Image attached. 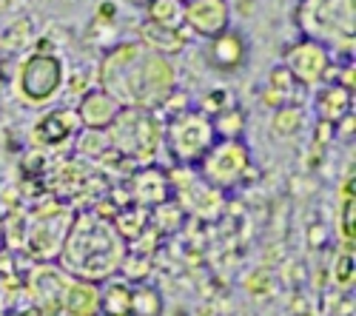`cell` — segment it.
<instances>
[{"label":"cell","instance_id":"52a82bcc","mask_svg":"<svg viewBox=\"0 0 356 316\" xmlns=\"http://www.w3.org/2000/svg\"><path fill=\"white\" fill-rule=\"evenodd\" d=\"M251 171H254L251 149L245 146V140H217L197 165L200 180L205 185H211L214 191H220V194L245 183V177L251 174Z\"/></svg>","mask_w":356,"mask_h":316},{"label":"cell","instance_id":"e0dca14e","mask_svg":"<svg viewBox=\"0 0 356 316\" xmlns=\"http://www.w3.org/2000/svg\"><path fill=\"white\" fill-rule=\"evenodd\" d=\"M140 46H145L148 51H154V54H163V57H171L174 54H180L188 43L186 38V28H180V32H174V28H163V26H154V23H143L140 26Z\"/></svg>","mask_w":356,"mask_h":316},{"label":"cell","instance_id":"484cf974","mask_svg":"<svg viewBox=\"0 0 356 316\" xmlns=\"http://www.w3.org/2000/svg\"><path fill=\"white\" fill-rule=\"evenodd\" d=\"M268 89H274L285 103H293L296 89H302V85L296 83V80L291 77V72L280 63V66H274V69H271V74H268Z\"/></svg>","mask_w":356,"mask_h":316},{"label":"cell","instance_id":"6da1fadb","mask_svg":"<svg viewBox=\"0 0 356 316\" xmlns=\"http://www.w3.org/2000/svg\"><path fill=\"white\" fill-rule=\"evenodd\" d=\"M100 89L123 108L160 111L165 97L177 89V69L168 57L148 51L137 40L117 43L100 60Z\"/></svg>","mask_w":356,"mask_h":316},{"label":"cell","instance_id":"3957f363","mask_svg":"<svg viewBox=\"0 0 356 316\" xmlns=\"http://www.w3.org/2000/svg\"><path fill=\"white\" fill-rule=\"evenodd\" d=\"M29 291L40 316H97L100 285L69 276L57 263H40L29 274Z\"/></svg>","mask_w":356,"mask_h":316},{"label":"cell","instance_id":"ac0fdd59","mask_svg":"<svg viewBox=\"0 0 356 316\" xmlns=\"http://www.w3.org/2000/svg\"><path fill=\"white\" fill-rule=\"evenodd\" d=\"M111 225H114V231L120 234V240L126 245L129 242H137L148 231V211L140 208V206H123V208H117Z\"/></svg>","mask_w":356,"mask_h":316},{"label":"cell","instance_id":"9c48e42d","mask_svg":"<svg viewBox=\"0 0 356 316\" xmlns=\"http://www.w3.org/2000/svg\"><path fill=\"white\" fill-rule=\"evenodd\" d=\"M282 66L291 72V77L302 85V89H319L322 83H328L334 74V54L316 40H296L285 49Z\"/></svg>","mask_w":356,"mask_h":316},{"label":"cell","instance_id":"d4e9b609","mask_svg":"<svg viewBox=\"0 0 356 316\" xmlns=\"http://www.w3.org/2000/svg\"><path fill=\"white\" fill-rule=\"evenodd\" d=\"M353 211H356V206H353V171H350L345 180V188H342V225H339L345 251H353Z\"/></svg>","mask_w":356,"mask_h":316},{"label":"cell","instance_id":"8992f818","mask_svg":"<svg viewBox=\"0 0 356 316\" xmlns=\"http://www.w3.org/2000/svg\"><path fill=\"white\" fill-rule=\"evenodd\" d=\"M217 142L211 120L200 108H186L180 114H171L163 123V146L174 165L197 168L211 146Z\"/></svg>","mask_w":356,"mask_h":316},{"label":"cell","instance_id":"603a6c76","mask_svg":"<svg viewBox=\"0 0 356 316\" xmlns=\"http://www.w3.org/2000/svg\"><path fill=\"white\" fill-rule=\"evenodd\" d=\"M163 294L152 285H134L131 288V302H129V316H163Z\"/></svg>","mask_w":356,"mask_h":316},{"label":"cell","instance_id":"8fae6325","mask_svg":"<svg viewBox=\"0 0 356 316\" xmlns=\"http://www.w3.org/2000/svg\"><path fill=\"white\" fill-rule=\"evenodd\" d=\"M183 23L197 38L211 40L231 28V0H186Z\"/></svg>","mask_w":356,"mask_h":316},{"label":"cell","instance_id":"7c38bea8","mask_svg":"<svg viewBox=\"0 0 356 316\" xmlns=\"http://www.w3.org/2000/svg\"><path fill=\"white\" fill-rule=\"evenodd\" d=\"M165 199H171V183L165 168L154 165H140L131 180H129V206H140L145 211H152L163 206Z\"/></svg>","mask_w":356,"mask_h":316},{"label":"cell","instance_id":"ba28073f","mask_svg":"<svg viewBox=\"0 0 356 316\" xmlns=\"http://www.w3.org/2000/svg\"><path fill=\"white\" fill-rule=\"evenodd\" d=\"M66 66L54 51H32L17 66V94L29 106H43L63 89Z\"/></svg>","mask_w":356,"mask_h":316},{"label":"cell","instance_id":"1f68e13d","mask_svg":"<svg viewBox=\"0 0 356 316\" xmlns=\"http://www.w3.org/2000/svg\"><path fill=\"white\" fill-rule=\"evenodd\" d=\"M183 3H186V0H183Z\"/></svg>","mask_w":356,"mask_h":316},{"label":"cell","instance_id":"5b68a950","mask_svg":"<svg viewBox=\"0 0 356 316\" xmlns=\"http://www.w3.org/2000/svg\"><path fill=\"white\" fill-rule=\"evenodd\" d=\"M106 134L117 154L143 165H154V157L163 146V120L157 117V111L123 108Z\"/></svg>","mask_w":356,"mask_h":316},{"label":"cell","instance_id":"2e32d148","mask_svg":"<svg viewBox=\"0 0 356 316\" xmlns=\"http://www.w3.org/2000/svg\"><path fill=\"white\" fill-rule=\"evenodd\" d=\"M314 108L322 123L337 126L353 114V92L342 89L339 83H322L314 97Z\"/></svg>","mask_w":356,"mask_h":316},{"label":"cell","instance_id":"30bf717a","mask_svg":"<svg viewBox=\"0 0 356 316\" xmlns=\"http://www.w3.org/2000/svg\"><path fill=\"white\" fill-rule=\"evenodd\" d=\"M72 211L57 206L54 211H43L32 219V225L26 228V251L35 256L38 263H57L69 225H72Z\"/></svg>","mask_w":356,"mask_h":316},{"label":"cell","instance_id":"4dcf8cb0","mask_svg":"<svg viewBox=\"0 0 356 316\" xmlns=\"http://www.w3.org/2000/svg\"><path fill=\"white\" fill-rule=\"evenodd\" d=\"M131 3H134V6H143V9H145L148 3H152V0H131Z\"/></svg>","mask_w":356,"mask_h":316},{"label":"cell","instance_id":"83f0119b","mask_svg":"<svg viewBox=\"0 0 356 316\" xmlns=\"http://www.w3.org/2000/svg\"><path fill=\"white\" fill-rule=\"evenodd\" d=\"M228 106H234V97L228 94V92H214V94H209L202 100V114L205 117H211V114H217V111H222V108H228Z\"/></svg>","mask_w":356,"mask_h":316},{"label":"cell","instance_id":"f546056e","mask_svg":"<svg viewBox=\"0 0 356 316\" xmlns=\"http://www.w3.org/2000/svg\"><path fill=\"white\" fill-rule=\"evenodd\" d=\"M331 123H322L319 120V126H316V142H322V146H325V142H331Z\"/></svg>","mask_w":356,"mask_h":316},{"label":"cell","instance_id":"cb8c5ba5","mask_svg":"<svg viewBox=\"0 0 356 316\" xmlns=\"http://www.w3.org/2000/svg\"><path fill=\"white\" fill-rule=\"evenodd\" d=\"M302 123H305L302 106L291 103V106H282V108H277V111H274L271 128H274V134H280V137H293L296 131L302 128Z\"/></svg>","mask_w":356,"mask_h":316},{"label":"cell","instance_id":"4316f807","mask_svg":"<svg viewBox=\"0 0 356 316\" xmlns=\"http://www.w3.org/2000/svg\"><path fill=\"white\" fill-rule=\"evenodd\" d=\"M92 149V157H103L106 151H111V142H108V134L106 131H80L77 134V151L86 154Z\"/></svg>","mask_w":356,"mask_h":316},{"label":"cell","instance_id":"44dd1931","mask_svg":"<svg viewBox=\"0 0 356 316\" xmlns=\"http://www.w3.org/2000/svg\"><path fill=\"white\" fill-rule=\"evenodd\" d=\"M211 128H214V137L217 140H243L245 134V126H248V117L240 106H228L217 114H211Z\"/></svg>","mask_w":356,"mask_h":316},{"label":"cell","instance_id":"7a4b0ae2","mask_svg":"<svg viewBox=\"0 0 356 316\" xmlns=\"http://www.w3.org/2000/svg\"><path fill=\"white\" fill-rule=\"evenodd\" d=\"M129 253V245L114 231L111 219H106L100 211H77L72 217L66 242L57 253V265L69 276L103 285L120 274V265Z\"/></svg>","mask_w":356,"mask_h":316},{"label":"cell","instance_id":"f1b7e54d","mask_svg":"<svg viewBox=\"0 0 356 316\" xmlns=\"http://www.w3.org/2000/svg\"><path fill=\"white\" fill-rule=\"evenodd\" d=\"M337 282L339 285H350L353 282V251H342L337 260Z\"/></svg>","mask_w":356,"mask_h":316},{"label":"cell","instance_id":"9a60e30c","mask_svg":"<svg viewBox=\"0 0 356 316\" xmlns=\"http://www.w3.org/2000/svg\"><path fill=\"white\" fill-rule=\"evenodd\" d=\"M83 131L77 114L72 108H54L49 114H43V117L35 123V140L40 142V146H60V142L77 137Z\"/></svg>","mask_w":356,"mask_h":316},{"label":"cell","instance_id":"7402d4cb","mask_svg":"<svg viewBox=\"0 0 356 316\" xmlns=\"http://www.w3.org/2000/svg\"><path fill=\"white\" fill-rule=\"evenodd\" d=\"M145 20L154 23V26L180 32V28H186V23H183V0H152V3L145 6Z\"/></svg>","mask_w":356,"mask_h":316},{"label":"cell","instance_id":"d6986e66","mask_svg":"<svg viewBox=\"0 0 356 316\" xmlns=\"http://www.w3.org/2000/svg\"><path fill=\"white\" fill-rule=\"evenodd\" d=\"M131 285L126 279H108L100 288V313L106 316H129Z\"/></svg>","mask_w":356,"mask_h":316},{"label":"cell","instance_id":"277c9868","mask_svg":"<svg viewBox=\"0 0 356 316\" xmlns=\"http://www.w3.org/2000/svg\"><path fill=\"white\" fill-rule=\"evenodd\" d=\"M296 26L302 28V38L322 43L334 57H353L356 0H300Z\"/></svg>","mask_w":356,"mask_h":316},{"label":"cell","instance_id":"4fadbf2b","mask_svg":"<svg viewBox=\"0 0 356 316\" xmlns=\"http://www.w3.org/2000/svg\"><path fill=\"white\" fill-rule=\"evenodd\" d=\"M120 111H123V106L117 103L108 92H103L100 85H97V89H88L80 97V106L74 108L77 120H80V126L86 131H108Z\"/></svg>","mask_w":356,"mask_h":316},{"label":"cell","instance_id":"5bb4252c","mask_svg":"<svg viewBox=\"0 0 356 316\" xmlns=\"http://www.w3.org/2000/svg\"><path fill=\"white\" fill-rule=\"evenodd\" d=\"M209 60L217 72H240L248 60V40L236 28H225L222 35L209 40Z\"/></svg>","mask_w":356,"mask_h":316},{"label":"cell","instance_id":"ffe728a7","mask_svg":"<svg viewBox=\"0 0 356 316\" xmlns=\"http://www.w3.org/2000/svg\"><path fill=\"white\" fill-rule=\"evenodd\" d=\"M186 211H183V206L177 203V199L171 197V199H165L163 206H157V208H152L148 211V228H154L157 234H174V231H180V228L186 225Z\"/></svg>","mask_w":356,"mask_h":316}]
</instances>
